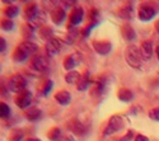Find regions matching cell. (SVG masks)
<instances>
[{
	"instance_id": "cell-20",
	"label": "cell",
	"mask_w": 159,
	"mask_h": 141,
	"mask_svg": "<svg viewBox=\"0 0 159 141\" xmlns=\"http://www.w3.org/2000/svg\"><path fill=\"white\" fill-rule=\"evenodd\" d=\"M79 36V29L76 27H73V25H68V32H66L65 37H64V42L66 45H73L75 41H76V38Z\"/></svg>"
},
{
	"instance_id": "cell-38",
	"label": "cell",
	"mask_w": 159,
	"mask_h": 141,
	"mask_svg": "<svg viewBox=\"0 0 159 141\" xmlns=\"http://www.w3.org/2000/svg\"><path fill=\"white\" fill-rule=\"evenodd\" d=\"M135 141H150V140L147 136H145V135H138L135 137Z\"/></svg>"
},
{
	"instance_id": "cell-43",
	"label": "cell",
	"mask_w": 159,
	"mask_h": 141,
	"mask_svg": "<svg viewBox=\"0 0 159 141\" xmlns=\"http://www.w3.org/2000/svg\"><path fill=\"white\" fill-rule=\"evenodd\" d=\"M157 56H158V60H159V46L157 47Z\"/></svg>"
},
{
	"instance_id": "cell-26",
	"label": "cell",
	"mask_w": 159,
	"mask_h": 141,
	"mask_svg": "<svg viewBox=\"0 0 159 141\" xmlns=\"http://www.w3.org/2000/svg\"><path fill=\"white\" fill-rule=\"evenodd\" d=\"M132 14H134V8H132V4H126L118 10V17L122 18V19H131Z\"/></svg>"
},
{
	"instance_id": "cell-29",
	"label": "cell",
	"mask_w": 159,
	"mask_h": 141,
	"mask_svg": "<svg viewBox=\"0 0 159 141\" xmlns=\"http://www.w3.org/2000/svg\"><path fill=\"white\" fill-rule=\"evenodd\" d=\"M11 114V108L8 103L0 100V120H5Z\"/></svg>"
},
{
	"instance_id": "cell-4",
	"label": "cell",
	"mask_w": 159,
	"mask_h": 141,
	"mask_svg": "<svg viewBox=\"0 0 159 141\" xmlns=\"http://www.w3.org/2000/svg\"><path fill=\"white\" fill-rule=\"evenodd\" d=\"M31 68L37 73H46L50 69V57L47 55H36L31 59Z\"/></svg>"
},
{
	"instance_id": "cell-42",
	"label": "cell",
	"mask_w": 159,
	"mask_h": 141,
	"mask_svg": "<svg viewBox=\"0 0 159 141\" xmlns=\"http://www.w3.org/2000/svg\"><path fill=\"white\" fill-rule=\"evenodd\" d=\"M155 29H157V32L159 33V20H158V22L155 23Z\"/></svg>"
},
{
	"instance_id": "cell-40",
	"label": "cell",
	"mask_w": 159,
	"mask_h": 141,
	"mask_svg": "<svg viewBox=\"0 0 159 141\" xmlns=\"http://www.w3.org/2000/svg\"><path fill=\"white\" fill-rule=\"evenodd\" d=\"M62 4H64L65 7H73V5L76 4V2H62Z\"/></svg>"
},
{
	"instance_id": "cell-39",
	"label": "cell",
	"mask_w": 159,
	"mask_h": 141,
	"mask_svg": "<svg viewBox=\"0 0 159 141\" xmlns=\"http://www.w3.org/2000/svg\"><path fill=\"white\" fill-rule=\"evenodd\" d=\"M60 141H75V140H74V137H73V136L68 135V136H64V137H61V139H60Z\"/></svg>"
},
{
	"instance_id": "cell-37",
	"label": "cell",
	"mask_w": 159,
	"mask_h": 141,
	"mask_svg": "<svg viewBox=\"0 0 159 141\" xmlns=\"http://www.w3.org/2000/svg\"><path fill=\"white\" fill-rule=\"evenodd\" d=\"M132 136H134V132H132V131H129V132L121 139V141H130V140L132 139Z\"/></svg>"
},
{
	"instance_id": "cell-41",
	"label": "cell",
	"mask_w": 159,
	"mask_h": 141,
	"mask_svg": "<svg viewBox=\"0 0 159 141\" xmlns=\"http://www.w3.org/2000/svg\"><path fill=\"white\" fill-rule=\"evenodd\" d=\"M25 141H42V140L38 137H28V139H25Z\"/></svg>"
},
{
	"instance_id": "cell-18",
	"label": "cell",
	"mask_w": 159,
	"mask_h": 141,
	"mask_svg": "<svg viewBox=\"0 0 159 141\" xmlns=\"http://www.w3.org/2000/svg\"><path fill=\"white\" fill-rule=\"evenodd\" d=\"M90 83H92V79H90L89 71H84L80 76V79H79L78 84H76V89L79 92H87L90 86Z\"/></svg>"
},
{
	"instance_id": "cell-36",
	"label": "cell",
	"mask_w": 159,
	"mask_h": 141,
	"mask_svg": "<svg viewBox=\"0 0 159 141\" xmlns=\"http://www.w3.org/2000/svg\"><path fill=\"white\" fill-rule=\"evenodd\" d=\"M7 48H8V42H7V40H5L4 37L0 36V54L5 52Z\"/></svg>"
},
{
	"instance_id": "cell-30",
	"label": "cell",
	"mask_w": 159,
	"mask_h": 141,
	"mask_svg": "<svg viewBox=\"0 0 159 141\" xmlns=\"http://www.w3.org/2000/svg\"><path fill=\"white\" fill-rule=\"evenodd\" d=\"M10 141H25L24 140V131L22 129H13L9 135Z\"/></svg>"
},
{
	"instance_id": "cell-44",
	"label": "cell",
	"mask_w": 159,
	"mask_h": 141,
	"mask_svg": "<svg viewBox=\"0 0 159 141\" xmlns=\"http://www.w3.org/2000/svg\"><path fill=\"white\" fill-rule=\"evenodd\" d=\"M0 73H2V65H0Z\"/></svg>"
},
{
	"instance_id": "cell-32",
	"label": "cell",
	"mask_w": 159,
	"mask_h": 141,
	"mask_svg": "<svg viewBox=\"0 0 159 141\" xmlns=\"http://www.w3.org/2000/svg\"><path fill=\"white\" fill-rule=\"evenodd\" d=\"M61 130L59 127H52L50 129V131L47 132V137L50 139V141H60L61 139Z\"/></svg>"
},
{
	"instance_id": "cell-15",
	"label": "cell",
	"mask_w": 159,
	"mask_h": 141,
	"mask_svg": "<svg viewBox=\"0 0 159 141\" xmlns=\"http://www.w3.org/2000/svg\"><path fill=\"white\" fill-rule=\"evenodd\" d=\"M107 86H108V79H106L104 76H102V78H99L96 82V85L93 88L92 94H93L94 97H102L106 92H107Z\"/></svg>"
},
{
	"instance_id": "cell-31",
	"label": "cell",
	"mask_w": 159,
	"mask_h": 141,
	"mask_svg": "<svg viewBox=\"0 0 159 141\" xmlns=\"http://www.w3.org/2000/svg\"><path fill=\"white\" fill-rule=\"evenodd\" d=\"M52 89H54V82H52L51 79H46L42 83V86H41V94L43 97H47L52 92Z\"/></svg>"
},
{
	"instance_id": "cell-10",
	"label": "cell",
	"mask_w": 159,
	"mask_h": 141,
	"mask_svg": "<svg viewBox=\"0 0 159 141\" xmlns=\"http://www.w3.org/2000/svg\"><path fill=\"white\" fill-rule=\"evenodd\" d=\"M92 46H93L94 51L101 55V56H106L111 54L112 51V43L110 41H99V40H94L93 42H92Z\"/></svg>"
},
{
	"instance_id": "cell-27",
	"label": "cell",
	"mask_w": 159,
	"mask_h": 141,
	"mask_svg": "<svg viewBox=\"0 0 159 141\" xmlns=\"http://www.w3.org/2000/svg\"><path fill=\"white\" fill-rule=\"evenodd\" d=\"M16 28V23L13 19L9 18H3L0 20V29H3L4 32H11Z\"/></svg>"
},
{
	"instance_id": "cell-28",
	"label": "cell",
	"mask_w": 159,
	"mask_h": 141,
	"mask_svg": "<svg viewBox=\"0 0 159 141\" xmlns=\"http://www.w3.org/2000/svg\"><path fill=\"white\" fill-rule=\"evenodd\" d=\"M80 74H79L76 70H74V71H69V73H66V75H65V82L68 83V84H70V85H76L78 84V82H79V79H80Z\"/></svg>"
},
{
	"instance_id": "cell-19",
	"label": "cell",
	"mask_w": 159,
	"mask_h": 141,
	"mask_svg": "<svg viewBox=\"0 0 159 141\" xmlns=\"http://www.w3.org/2000/svg\"><path fill=\"white\" fill-rule=\"evenodd\" d=\"M154 52V48H153V42L152 41H144L141 43L140 47V54H141V59L144 60H150Z\"/></svg>"
},
{
	"instance_id": "cell-13",
	"label": "cell",
	"mask_w": 159,
	"mask_h": 141,
	"mask_svg": "<svg viewBox=\"0 0 159 141\" xmlns=\"http://www.w3.org/2000/svg\"><path fill=\"white\" fill-rule=\"evenodd\" d=\"M60 51H61V41L59 38L54 37L52 40L46 42V55L48 57L56 56L57 54H60Z\"/></svg>"
},
{
	"instance_id": "cell-5",
	"label": "cell",
	"mask_w": 159,
	"mask_h": 141,
	"mask_svg": "<svg viewBox=\"0 0 159 141\" xmlns=\"http://www.w3.org/2000/svg\"><path fill=\"white\" fill-rule=\"evenodd\" d=\"M83 62V56L79 54V52H74V54H71V55H68L65 59H64V61H62V66H64V69L66 70V71H74V69L76 68V66H79L80 64Z\"/></svg>"
},
{
	"instance_id": "cell-12",
	"label": "cell",
	"mask_w": 159,
	"mask_h": 141,
	"mask_svg": "<svg viewBox=\"0 0 159 141\" xmlns=\"http://www.w3.org/2000/svg\"><path fill=\"white\" fill-rule=\"evenodd\" d=\"M157 14V10L150 4H141L139 8V19L143 22H149Z\"/></svg>"
},
{
	"instance_id": "cell-22",
	"label": "cell",
	"mask_w": 159,
	"mask_h": 141,
	"mask_svg": "<svg viewBox=\"0 0 159 141\" xmlns=\"http://www.w3.org/2000/svg\"><path fill=\"white\" fill-rule=\"evenodd\" d=\"M121 34L125 41H134L136 38V32L130 24H124L121 27Z\"/></svg>"
},
{
	"instance_id": "cell-35",
	"label": "cell",
	"mask_w": 159,
	"mask_h": 141,
	"mask_svg": "<svg viewBox=\"0 0 159 141\" xmlns=\"http://www.w3.org/2000/svg\"><path fill=\"white\" fill-rule=\"evenodd\" d=\"M149 117H150L152 120H154V121L159 122V107L153 108V109H150V111H149Z\"/></svg>"
},
{
	"instance_id": "cell-3",
	"label": "cell",
	"mask_w": 159,
	"mask_h": 141,
	"mask_svg": "<svg viewBox=\"0 0 159 141\" xmlns=\"http://www.w3.org/2000/svg\"><path fill=\"white\" fill-rule=\"evenodd\" d=\"M124 126H125V120H124V117L118 116V114H115V116H112V117L108 120L107 125H106L104 130H103V135H104V136H111V135L118 132L120 130H122Z\"/></svg>"
},
{
	"instance_id": "cell-2",
	"label": "cell",
	"mask_w": 159,
	"mask_h": 141,
	"mask_svg": "<svg viewBox=\"0 0 159 141\" xmlns=\"http://www.w3.org/2000/svg\"><path fill=\"white\" fill-rule=\"evenodd\" d=\"M125 60L132 69H141V54L140 48L135 45H130L125 50Z\"/></svg>"
},
{
	"instance_id": "cell-1",
	"label": "cell",
	"mask_w": 159,
	"mask_h": 141,
	"mask_svg": "<svg viewBox=\"0 0 159 141\" xmlns=\"http://www.w3.org/2000/svg\"><path fill=\"white\" fill-rule=\"evenodd\" d=\"M7 88L10 93H14L18 95L27 90V79L20 74H13L8 80Z\"/></svg>"
},
{
	"instance_id": "cell-17",
	"label": "cell",
	"mask_w": 159,
	"mask_h": 141,
	"mask_svg": "<svg viewBox=\"0 0 159 141\" xmlns=\"http://www.w3.org/2000/svg\"><path fill=\"white\" fill-rule=\"evenodd\" d=\"M55 100H56L57 104H60L62 107H66V106H69L71 103V94L68 90H59L55 94Z\"/></svg>"
},
{
	"instance_id": "cell-24",
	"label": "cell",
	"mask_w": 159,
	"mask_h": 141,
	"mask_svg": "<svg viewBox=\"0 0 159 141\" xmlns=\"http://www.w3.org/2000/svg\"><path fill=\"white\" fill-rule=\"evenodd\" d=\"M19 13H20V9L18 5H9V7H5L4 9V15L5 18H9V19H13L14 20V18H17L19 15Z\"/></svg>"
},
{
	"instance_id": "cell-25",
	"label": "cell",
	"mask_w": 159,
	"mask_h": 141,
	"mask_svg": "<svg viewBox=\"0 0 159 141\" xmlns=\"http://www.w3.org/2000/svg\"><path fill=\"white\" fill-rule=\"evenodd\" d=\"M38 34L39 37L42 38L45 41H50L54 38V29L51 27H47V25H42V27H39V31H38Z\"/></svg>"
},
{
	"instance_id": "cell-9",
	"label": "cell",
	"mask_w": 159,
	"mask_h": 141,
	"mask_svg": "<svg viewBox=\"0 0 159 141\" xmlns=\"http://www.w3.org/2000/svg\"><path fill=\"white\" fill-rule=\"evenodd\" d=\"M50 17L55 25H61L66 20V18H68V14H66V10L64 7H55L51 10Z\"/></svg>"
},
{
	"instance_id": "cell-23",
	"label": "cell",
	"mask_w": 159,
	"mask_h": 141,
	"mask_svg": "<svg viewBox=\"0 0 159 141\" xmlns=\"http://www.w3.org/2000/svg\"><path fill=\"white\" fill-rule=\"evenodd\" d=\"M117 98L121 102H124V103H130V102L134 99V93L127 88H121V89H118V92H117Z\"/></svg>"
},
{
	"instance_id": "cell-6",
	"label": "cell",
	"mask_w": 159,
	"mask_h": 141,
	"mask_svg": "<svg viewBox=\"0 0 159 141\" xmlns=\"http://www.w3.org/2000/svg\"><path fill=\"white\" fill-rule=\"evenodd\" d=\"M32 100H33V94L28 90V89H27L25 92L18 94L17 98L14 99L16 106H17L19 109H24V111H25V109H28V108H31Z\"/></svg>"
},
{
	"instance_id": "cell-33",
	"label": "cell",
	"mask_w": 159,
	"mask_h": 141,
	"mask_svg": "<svg viewBox=\"0 0 159 141\" xmlns=\"http://www.w3.org/2000/svg\"><path fill=\"white\" fill-rule=\"evenodd\" d=\"M89 18H90V23L98 25L101 20V13L98 11V9H92L89 11Z\"/></svg>"
},
{
	"instance_id": "cell-7",
	"label": "cell",
	"mask_w": 159,
	"mask_h": 141,
	"mask_svg": "<svg viewBox=\"0 0 159 141\" xmlns=\"http://www.w3.org/2000/svg\"><path fill=\"white\" fill-rule=\"evenodd\" d=\"M39 14H41V10H39V7L37 3L31 2L24 7V17L28 20V23L37 20V18H39Z\"/></svg>"
},
{
	"instance_id": "cell-16",
	"label": "cell",
	"mask_w": 159,
	"mask_h": 141,
	"mask_svg": "<svg viewBox=\"0 0 159 141\" xmlns=\"http://www.w3.org/2000/svg\"><path fill=\"white\" fill-rule=\"evenodd\" d=\"M24 117L30 122H37L42 118V111L37 107H31L24 111Z\"/></svg>"
},
{
	"instance_id": "cell-8",
	"label": "cell",
	"mask_w": 159,
	"mask_h": 141,
	"mask_svg": "<svg viewBox=\"0 0 159 141\" xmlns=\"http://www.w3.org/2000/svg\"><path fill=\"white\" fill-rule=\"evenodd\" d=\"M69 131H71L74 135L79 136V137H85L89 134V127L85 126L83 122L78 121L76 118H74L70 123H69Z\"/></svg>"
},
{
	"instance_id": "cell-21",
	"label": "cell",
	"mask_w": 159,
	"mask_h": 141,
	"mask_svg": "<svg viewBox=\"0 0 159 141\" xmlns=\"http://www.w3.org/2000/svg\"><path fill=\"white\" fill-rule=\"evenodd\" d=\"M36 34V27L32 23H25L22 27V37L24 41H32V38Z\"/></svg>"
},
{
	"instance_id": "cell-11",
	"label": "cell",
	"mask_w": 159,
	"mask_h": 141,
	"mask_svg": "<svg viewBox=\"0 0 159 141\" xmlns=\"http://www.w3.org/2000/svg\"><path fill=\"white\" fill-rule=\"evenodd\" d=\"M84 19V9L83 7H74L69 15V24L73 27H78Z\"/></svg>"
},
{
	"instance_id": "cell-34",
	"label": "cell",
	"mask_w": 159,
	"mask_h": 141,
	"mask_svg": "<svg viewBox=\"0 0 159 141\" xmlns=\"http://www.w3.org/2000/svg\"><path fill=\"white\" fill-rule=\"evenodd\" d=\"M96 25H97V24H93V23H89V24L87 25V27H85V28H84V29L82 31V36H83L84 38H88V37H89V34H90V32H92V31H93V28L96 27Z\"/></svg>"
},
{
	"instance_id": "cell-14",
	"label": "cell",
	"mask_w": 159,
	"mask_h": 141,
	"mask_svg": "<svg viewBox=\"0 0 159 141\" xmlns=\"http://www.w3.org/2000/svg\"><path fill=\"white\" fill-rule=\"evenodd\" d=\"M30 57H31V56L28 55V52H27V51H25L20 45H18V46L14 48V51H13V54H11V59H13V61H14V62H18V64H23V62H25Z\"/></svg>"
}]
</instances>
